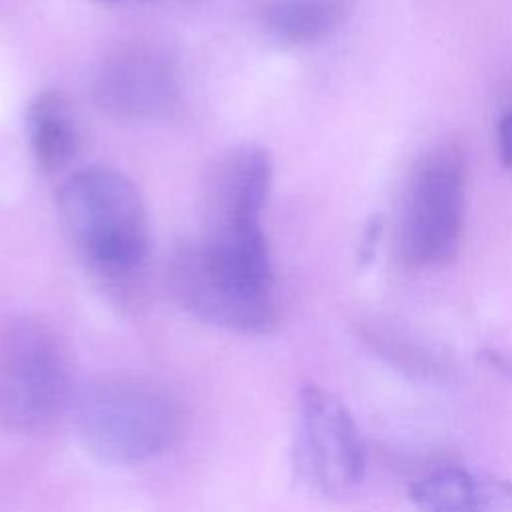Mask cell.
<instances>
[{"label": "cell", "mask_w": 512, "mask_h": 512, "mask_svg": "<svg viewBox=\"0 0 512 512\" xmlns=\"http://www.w3.org/2000/svg\"><path fill=\"white\" fill-rule=\"evenodd\" d=\"M464 226V162L458 150L430 152L414 170L400 222V254L410 266L448 264Z\"/></svg>", "instance_id": "5"}, {"label": "cell", "mask_w": 512, "mask_h": 512, "mask_svg": "<svg viewBox=\"0 0 512 512\" xmlns=\"http://www.w3.org/2000/svg\"><path fill=\"white\" fill-rule=\"evenodd\" d=\"M352 12V0H266L264 32L286 44H308L332 34Z\"/></svg>", "instance_id": "11"}, {"label": "cell", "mask_w": 512, "mask_h": 512, "mask_svg": "<svg viewBox=\"0 0 512 512\" xmlns=\"http://www.w3.org/2000/svg\"><path fill=\"white\" fill-rule=\"evenodd\" d=\"M178 398L148 378L112 376L94 382L78 402V432L100 460L132 464L154 458L182 432Z\"/></svg>", "instance_id": "3"}, {"label": "cell", "mask_w": 512, "mask_h": 512, "mask_svg": "<svg viewBox=\"0 0 512 512\" xmlns=\"http://www.w3.org/2000/svg\"><path fill=\"white\" fill-rule=\"evenodd\" d=\"M168 282L178 302L210 324L244 334H264L278 324L274 288L236 276L218 264L198 240H188L172 252Z\"/></svg>", "instance_id": "6"}, {"label": "cell", "mask_w": 512, "mask_h": 512, "mask_svg": "<svg viewBox=\"0 0 512 512\" xmlns=\"http://www.w3.org/2000/svg\"><path fill=\"white\" fill-rule=\"evenodd\" d=\"M96 106L120 120H152L172 112L180 98L174 66L154 50L128 48L104 60L94 78Z\"/></svg>", "instance_id": "8"}, {"label": "cell", "mask_w": 512, "mask_h": 512, "mask_svg": "<svg viewBox=\"0 0 512 512\" xmlns=\"http://www.w3.org/2000/svg\"><path fill=\"white\" fill-rule=\"evenodd\" d=\"M366 342L390 364L418 378H444L450 370V358L432 346L420 344L386 326H366Z\"/></svg>", "instance_id": "12"}, {"label": "cell", "mask_w": 512, "mask_h": 512, "mask_svg": "<svg viewBox=\"0 0 512 512\" xmlns=\"http://www.w3.org/2000/svg\"><path fill=\"white\" fill-rule=\"evenodd\" d=\"M272 186V160L256 144H236L208 168L196 238L218 262L256 284L274 286L262 212Z\"/></svg>", "instance_id": "2"}, {"label": "cell", "mask_w": 512, "mask_h": 512, "mask_svg": "<svg viewBox=\"0 0 512 512\" xmlns=\"http://www.w3.org/2000/svg\"><path fill=\"white\" fill-rule=\"evenodd\" d=\"M498 148L502 164L512 168V112L506 114L498 124Z\"/></svg>", "instance_id": "13"}, {"label": "cell", "mask_w": 512, "mask_h": 512, "mask_svg": "<svg viewBox=\"0 0 512 512\" xmlns=\"http://www.w3.org/2000/svg\"><path fill=\"white\" fill-rule=\"evenodd\" d=\"M72 366L62 336L36 316L0 330V424L14 432L48 428L68 404Z\"/></svg>", "instance_id": "4"}, {"label": "cell", "mask_w": 512, "mask_h": 512, "mask_svg": "<svg viewBox=\"0 0 512 512\" xmlns=\"http://www.w3.org/2000/svg\"><path fill=\"white\" fill-rule=\"evenodd\" d=\"M106 2H120V0H106Z\"/></svg>", "instance_id": "15"}, {"label": "cell", "mask_w": 512, "mask_h": 512, "mask_svg": "<svg viewBox=\"0 0 512 512\" xmlns=\"http://www.w3.org/2000/svg\"><path fill=\"white\" fill-rule=\"evenodd\" d=\"M62 230L88 270L112 286L130 284L150 250L144 200L134 182L110 166L72 172L56 196Z\"/></svg>", "instance_id": "1"}, {"label": "cell", "mask_w": 512, "mask_h": 512, "mask_svg": "<svg viewBox=\"0 0 512 512\" xmlns=\"http://www.w3.org/2000/svg\"><path fill=\"white\" fill-rule=\"evenodd\" d=\"M26 134L36 166L54 174L78 154L80 128L70 98L56 88L40 90L26 108Z\"/></svg>", "instance_id": "10"}, {"label": "cell", "mask_w": 512, "mask_h": 512, "mask_svg": "<svg viewBox=\"0 0 512 512\" xmlns=\"http://www.w3.org/2000/svg\"><path fill=\"white\" fill-rule=\"evenodd\" d=\"M296 466L308 484L328 496L348 492L366 472V446L352 414L316 384L300 390Z\"/></svg>", "instance_id": "7"}, {"label": "cell", "mask_w": 512, "mask_h": 512, "mask_svg": "<svg viewBox=\"0 0 512 512\" xmlns=\"http://www.w3.org/2000/svg\"><path fill=\"white\" fill-rule=\"evenodd\" d=\"M410 500L420 512H512V480L450 466L414 482Z\"/></svg>", "instance_id": "9"}, {"label": "cell", "mask_w": 512, "mask_h": 512, "mask_svg": "<svg viewBox=\"0 0 512 512\" xmlns=\"http://www.w3.org/2000/svg\"><path fill=\"white\" fill-rule=\"evenodd\" d=\"M482 358L486 364H490L496 372L512 378V352L502 350H482Z\"/></svg>", "instance_id": "14"}]
</instances>
